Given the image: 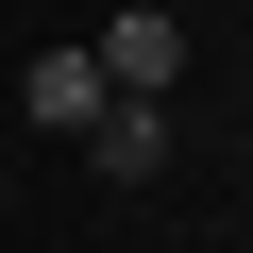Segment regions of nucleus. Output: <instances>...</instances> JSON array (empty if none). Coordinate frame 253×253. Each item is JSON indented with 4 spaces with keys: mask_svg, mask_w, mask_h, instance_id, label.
I'll return each instance as SVG.
<instances>
[{
    "mask_svg": "<svg viewBox=\"0 0 253 253\" xmlns=\"http://www.w3.org/2000/svg\"><path fill=\"white\" fill-rule=\"evenodd\" d=\"M84 51H101V84H118V101H169V84H186V17H152V0H135V17H101Z\"/></svg>",
    "mask_w": 253,
    "mask_h": 253,
    "instance_id": "f257e3e1",
    "label": "nucleus"
},
{
    "mask_svg": "<svg viewBox=\"0 0 253 253\" xmlns=\"http://www.w3.org/2000/svg\"><path fill=\"white\" fill-rule=\"evenodd\" d=\"M84 169H101V186H152V169H169V101H101V118H84Z\"/></svg>",
    "mask_w": 253,
    "mask_h": 253,
    "instance_id": "f03ea898",
    "label": "nucleus"
},
{
    "mask_svg": "<svg viewBox=\"0 0 253 253\" xmlns=\"http://www.w3.org/2000/svg\"><path fill=\"white\" fill-rule=\"evenodd\" d=\"M101 101H118V84H101V51H34V68H17V118H51V135H84Z\"/></svg>",
    "mask_w": 253,
    "mask_h": 253,
    "instance_id": "7ed1b4c3",
    "label": "nucleus"
}]
</instances>
